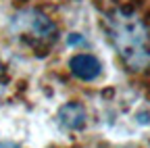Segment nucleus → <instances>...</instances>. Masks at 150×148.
<instances>
[{
    "label": "nucleus",
    "instance_id": "obj_6",
    "mask_svg": "<svg viewBox=\"0 0 150 148\" xmlns=\"http://www.w3.org/2000/svg\"><path fill=\"white\" fill-rule=\"evenodd\" d=\"M0 77H2V63H0ZM0 92H2V84H0Z\"/></svg>",
    "mask_w": 150,
    "mask_h": 148
},
{
    "label": "nucleus",
    "instance_id": "obj_4",
    "mask_svg": "<svg viewBox=\"0 0 150 148\" xmlns=\"http://www.w3.org/2000/svg\"><path fill=\"white\" fill-rule=\"evenodd\" d=\"M86 119H88V113H86V106L81 102H67L61 106L59 115H56V121L63 129L67 132H77L86 125Z\"/></svg>",
    "mask_w": 150,
    "mask_h": 148
},
{
    "label": "nucleus",
    "instance_id": "obj_1",
    "mask_svg": "<svg viewBox=\"0 0 150 148\" xmlns=\"http://www.w3.org/2000/svg\"><path fill=\"white\" fill-rule=\"evenodd\" d=\"M108 33L117 54L131 71L150 65V35L136 15L117 11L108 17Z\"/></svg>",
    "mask_w": 150,
    "mask_h": 148
},
{
    "label": "nucleus",
    "instance_id": "obj_5",
    "mask_svg": "<svg viewBox=\"0 0 150 148\" xmlns=\"http://www.w3.org/2000/svg\"><path fill=\"white\" fill-rule=\"evenodd\" d=\"M79 44H86V38L79 33H69V38H67V46H79Z\"/></svg>",
    "mask_w": 150,
    "mask_h": 148
},
{
    "label": "nucleus",
    "instance_id": "obj_2",
    "mask_svg": "<svg viewBox=\"0 0 150 148\" xmlns=\"http://www.w3.org/2000/svg\"><path fill=\"white\" fill-rule=\"evenodd\" d=\"M13 27L23 33L33 35L38 40H54L56 38V25L52 23V19H48L40 11H25L21 15H17L13 21Z\"/></svg>",
    "mask_w": 150,
    "mask_h": 148
},
{
    "label": "nucleus",
    "instance_id": "obj_3",
    "mask_svg": "<svg viewBox=\"0 0 150 148\" xmlns=\"http://www.w3.org/2000/svg\"><path fill=\"white\" fill-rule=\"evenodd\" d=\"M69 71L79 81H94L102 75V63L90 52H81L69 59Z\"/></svg>",
    "mask_w": 150,
    "mask_h": 148
}]
</instances>
